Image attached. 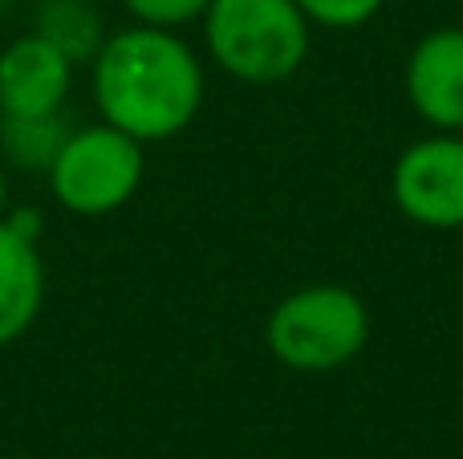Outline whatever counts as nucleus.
I'll return each instance as SVG.
<instances>
[{"label": "nucleus", "mask_w": 463, "mask_h": 459, "mask_svg": "<svg viewBox=\"0 0 463 459\" xmlns=\"http://www.w3.org/2000/svg\"><path fill=\"white\" fill-rule=\"evenodd\" d=\"M0 13H5V0H0Z\"/></svg>", "instance_id": "obj_15"}, {"label": "nucleus", "mask_w": 463, "mask_h": 459, "mask_svg": "<svg viewBox=\"0 0 463 459\" xmlns=\"http://www.w3.org/2000/svg\"><path fill=\"white\" fill-rule=\"evenodd\" d=\"M0 220H5L16 236H24V240L37 244V236H41V211L37 208H13V211H5Z\"/></svg>", "instance_id": "obj_13"}, {"label": "nucleus", "mask_w": 463, "mask_h": 459, "mask_svg": "<svg viewBox=\"0 0 463 459\" xmlns=\"http://www.w3.org/2000/svg\"><path fill=\"white\" fill-rule=\"evenodd\" d=\"M370 342V309L345 285H301L272 305L264 346L285 370L334 374Z\"/></svg>", "instance_id": "obj_3"}, {"label": "nucleus", "mask_w": 463, "mask_h": 459, "mask_svg": "<svg viewBox=\"0 0 463 459\" xmlns=\"http://www.w3.org/2000/svg\"><path fill=\"white\" fill-rule=\"evenodd\" d=\"M8 211V175H5V159H0V216Z\"/></svg>", "instance_id": "obj_14"}, {"label": "nucleus", "mask_w": 463, "mask_h": 459, "mask_svg": "<svg viewBox=\"0 0 463 459\" xmlns=\"http://www.w3.org/2000/svg\"><path fill=\"white\" fill-rule=\"evenodd\" d=\"M391 200L419 228H463V135L435 130L411 143L391 167Z\"/></svg>", "instance_id": "obj_5"}, {"label": "nucleus", "mask_w": 463, "mask_h": 459, "mask_svg": "<svg viewBox=\"0 0 463 459\" xmlns=\"http://www.w3.org/2000/svg\"><path fill=\"white\" fill-rule=\"evenodd\" d=\"M386 0H297L309 24L321 29H362L383 13Z\"/></svg>", "instance_id": "obj_11"}, {"label": "nucleus", "mask_w": 463, "mask_h": 459, "mask_svg": "<svg viewBox=\"0 0 463 459\" xmlns=\"http://www.w3.org/2000/svg\"><path fill=\"white\" fill-rule=\"evenodd\" d=\"M309 29L297 0H212L203 13L208 53L244 86H280L309 57Z\"/></svg>", "instance_id": "obj_2"}, {"label": "nucleus", "mask_w": 463, "mask_h": 459, "mask_svg": "<svg viewBox=\"0 0 463 459\" xmlns=\"http://www.w3.org/2000/svg\"><path fill=\"white\" fill-rule=\"evenodd\" d=\"M73 86V61L29 33L0 49V114H61Z\"/></svg>", "instance_id": "obj_7"}, {"label": "nucleus", "mask_w": 463, "mask_h": 459, "mask_svg": "<svg viewBox=\"0 0 463 459\" xmlns=\"http://www.w3.org/2000/svg\"><path fill=\"white\" fill-rule=\"evenodd\" d=\"M45 305V265L33 240L0 220V350L21 342Z\"/></svg>", "instance_id": "obj_8"}, {"label": "nucleus", "mask_w": 463, "mask_h": 459, "mask_svg": "<svg viewBox=\"0 0 463 459\" xmlns=\"http://www.w3.org/2000/svg\"><path fill=\"white\" fill-rule=\"evenodd\" d=\"M65 138L70 126L61 114H0V159L21 171L45 175Z\"/></svg>", "instance_id": "obj_10"}, {"label": "nucleus", "mask_w": 463, "mask_h": 459, "mask_svg": "<svg viewBox=\"0 0 463 459\" xmlns=\"http://www.w3.org/2000/svg\"><path fill=\"white\" fill-rule=\"evenodd\" d=\"M90 65L102 122L143 146L184 135L203 106V61L171 29H122L102 41Z\"/></svg>", "instance_id": "obj_1"}, {"label": "nucleus", "mask_w": 463, "mask_h": 459, "mask_svg": "<svg viewBox=\"0 0 463 459\" xmlns=\"http://www.w3.org/2000/svg\"><path fill=\"white\" fill-rule=\"evenodd\" d=\"M212 0H122L135 24H151V29H171L179 33L184 24L203 21Z\"/></svg>", "instance_id": "obj_12"}, {"label": "nucleus", "mask_w": 463, "mask_h": 459, "mask_svg": "<svg viewBox=\"0 0 463 459\" xmlns=\"http://www.w3.org/2000/svg\"><path fill=\"white\" fill-rule=\"evenodd\" d=\"M37 37H45L53 49H61L73 65L94 61V53L102 49V16L90 0H41L37 8Z\"/></svg>", "instance_id": "obj_9"}, {"label": "nucleus", "mask_w": 463, "mask_h": 459, "mask_svg": "<svg viewBox=\"0 0 463 459\" xmlns=\"http://www.w3.org/2000/svg\"><path fill=\"white\" fill-rule=\"evenodd\" d=\"M407 102L431 130L459 135L463 130V29L439 24L411 45L402 70Z\"/></svg>", "instance_id": "obj_6"}, {"label": "nucleus", "mask_w": 463, "mask_h": 459, "mask_svg": "<svg viewBox=\"0 0 463 459\" xmlns=\"http://www.w3.org/2000/svg\"><path fill=\"white\" fill-rule=\"evenodd\" d=\"M146 155L143 143L127 130L98 122V126H78L61 143L53 167L45 171L49 192L73 216H110L127 208L135 192L143 187Z\"/></svg>", "instance_id": "obj_4"}]
</instances>
